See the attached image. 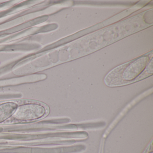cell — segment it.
<instances>
[{
  "mask_svg": "<svg viewBox=\"0 0 153 153\" xmlns=\"http://www.w3.org/2000/svg\"><path fill=\"white\" fill-rule=\"evenodd\" d=\"M149 55L143 56L122 64L112 70L105 79L108 86L128 85L153 74V61Z\"/></svg>",
  "mask_w": 153,
  "mask_h": 153,
  "instance_id": "6da1fadb",
  "label": "cell"
},
{
  "mask_svg": "<svg viewBox=\"0 0 153 153\" xmlns=\"http://www.w3.org/2000/svg\"><path fill=\"white\" fill-rule=\"evenodd\" d=\"M46 113L45 106L39 104L28 103L18 106L12 118L19 121L34 120L43 117Z\"/></svg>",
  "mask_w": 153,
  "mask_h": 153,
  "instance_id": "7a4b0ae2",
  "label": "cell"
},
{
  "mask_svg": "<svg viewBox=\"0 0 153 153\" xmlns=\"http://www.w3.org/2000/svg\"><path fill=\"white\" fill-rule=\"evenodd\" d=\"M18 105L13 102H8L0 105V123L12 117Z\"/></svg>",
  "mask_w": 153,
  "mask_h": 153,
  "instance_id": "3957f363",
  "label": "cell"
},
{
  "mask_svg": "<svg viewBox=\"0 0 153 153\" xmlns=\"http://www.w3.org/2000/svg\"></svg>",
  "mask_w": 153,
  "mask_h": 153,
  "instance_id": "277c9868",
  "label": "cell"
}]
</instances>
